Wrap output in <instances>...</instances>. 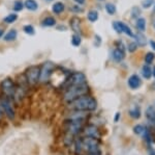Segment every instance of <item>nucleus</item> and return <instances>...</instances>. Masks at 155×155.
<instances>
[{
	"instance_id": "21",
	"label": "nucleus",
	"mask_w": 155,
	"mask_h": 155,
	"mask_svg": "<svg viewBox=\"0 0 155 155\" xmlns=\"http://www.w3.org/2000/svg\"><path fill=\"white\" fill-rule=\"evenodd\" d=\"M142 74H143V76L145 77V78H147V79L151 78L152 70H151L150 65H145V66L143 67V69H142Z\"/></svg>"
},
{
	"instance_id": "35",
	"label": "nucleus",
	"mask_w": 155,
	"mask_h": 155,
	"mask_svg": "<svg viewBox=\"0 0 155 155\" xmlns=\"http://www.w3.org/2000/svg\"><path fill=\"white\" fill-rule=\"evenodd\" d=\"M78 4H84L85 3V0H74Z\"/></svg>"
},
{
	"instance_id": "34",
	"label": "nucleus",
	"mask_w": 155,
	"mask_h": 155,
	"mask_svg": "<svg viewBox=\"0 0 155 155\" xmlns=\"http://www.w3.org/2000/svg\"><path fill=\"white\" fill-rule=\"evenodd\" d=\"M117 45H118V47H117V48L120 49V50H122V51H125V47H124V45L122 44L121 42L118 41V42H117Z\"/></svg>"
},
{
	"instance_id": "32",
	"label": "nucleus",
	"mask_w": 155,
	"mask_h": 155,
	"mask_svg": "<svg viewBox=\"0 0 155 155\" xmlns=\"http://www.w3.org/2000/svg\"><path fill=\"white\" fill-rule=\"evenodd\" d=\"M154 3V0H144L143 1V7L145 9H149L152 4Z\"/></svg>"
},
{
	"instance_id": "23",
	"label": "nucleus",
	"mask_w": 155,
	"mask_h": 155,
	"mask_svg": "<svg viewBox=\"0 0 155 155\" xmlns=\"http://www.w3.org/2000/svg\"><path fill=\"white\" fill-rule=\"evenodd\" d=\"M129 114H130L131 118L139 119L140 117H141V109H140L137 106H134V108H131L130 111H129Z\"/></svg>"
},
{
	"instance_id": "11",
	"label": "nucleus",
	"mask_w": 155,
	"mask_h": 155,
	"mask_svg": "<svg viewBox=\"0 0 155 155\" xmlns=\"http://www.w3.org/2000/svg\"><path fill=\"white\" fill-rule=\"evenodd\" d=\"M127 83H128V86L130 87V89L137 90V89H139V87L141 86L142 81H141V78H140L137 75L134 74V75H131V76L128 78V81H127Z\"/></svg>"
},
{
	"instance_id": "3",
	"label": "nucleus",
	"mask_w": 155,
	"mask_h": 155,
	"mask_svg": "<svg viewBox=\"0 0 155 155\" xmlns=\"http://www.w3.org/2000/svg\"><path fill=\"white\" fill-rule=\"evenodd\" d=\"M85 125H86V121H83V120L66 119V122H65L66 136L74 137L79 133H81Z\"/></svg>"
},
{
	"instance_id": "40",
	"label": "nucleus",
	"mask_w": 155,
	"mask_h": 155,
	"mask_svg": "<svg viewBox=\"0 0 155 155\" xmlns=\"http://www.w3.org/2000/svg\"><path fill=\"white\" fill-rule=\"evenodd\" d=\"M152 75H153V76L155 77V67L153 68V70H152Z\"/></svg>"
},
{
	"instance_id": "28",
	"label": "nucleus",
	"mask_w": 155,
	"mask_h": 155,
	"mask_svg": "<svg viewBox=\"0 0 155 155\" xmlns=\"http://www.w3.org/2000/svg\"><path fill=\"white\" fill-rule=\"evenodd\" d=\"M154 58H155L154 53H152V52H148V53L146 54V56H145V62H146L147 65H151L152 62H153Z\"/></svg>"
},
{
	"instance_id": "6",
	"label": "nucleus",
	"mask_w": 155,
	"mask_h": 155,
	"mask_svg": "<svg viewBox=\"0 0 155 155\" xmlns=\"http://www.w3.org/2000/svg\"><path fill=\"white\" fill-rule=\"evenodd\" d=\"M39 73H41V68L37 66L29 67L25 72V77H26L27 83L30 86H36L39 82Z\"/></svg>"
},
{
	"instance_id": "38",
	"label": "nucleus",
	"mask_w": 155,
	"mask_h": 155,
	"mask_svg": "<svg viewBox=\"0 0 155 155\" xmlns=\"http://www.w3.org/2000/svg\"><path fill=\"white\" fill-rule=\"evenodd\" d=\"M150 44H151L152 48H153V49L155 50V42H154V41H151V42H150Z\"/></svg>"
},
{
	"instance_id": "37",
	"label": "nucleus",
	"mask_w": 155,
	"mask_h": 155,
	"mask_svg": "<svg viewBox=\"0 0 155 155\" xmlns=\"http://www.w3.org/2000/svg\"><path fill=\"white\" fill-rule=\"evenodd\" d=\"M119 116H120V114L118 112V114H116V116H115V118H114V121H118L119 120Z\"/></svg>"
},
{
	"instance_id": "19",
	"label": "nucleus",
	"mask_w": 155,
	"mask_h": 155,
	"mask_svg": "<svg viewBox=\"0 0 155 155\" xmlns=\"http://www.w3.org/2000/svg\"><path fill=\"white\" fill-rule=\"evenodd\" d=\"M41 24H42V26H45V27H52L56 24V20H55L53 17L49 16L44 19V21L41 22Z\"/></svg>"
},
{
	"instance_id": "33",
	"label": "nucleus",
	"mask_w": 155,
	"mask_h": 155,
	"mask_svg": "<svg viewBox=\"0 0 155 155\" xmlns=\"http://www.w3.org/2000/svg\"><path fill=\"white\" fill-rule=\"evenodd\" d=\"M137 45L136 42H132V43H130L128 45V50L130 52H134L137 50Z\"/></svg>"
},
{
	"instance_id": "17",
	"label": "nucleus",
	"mask_w": 155,
	"mask_h": 155,
	"mask_svg": "<svg viewBox=\"0 0 155 155\" xmlns=\"http://www.w3.org/2000/svg\"><path fill=\"white\" fill-rule=\"evenodd\" d=\"M136 26H137V30H139L140 32L145 31V29H146V20H145L144 18H141V17L137 18Z\"/></svg>"
},
{
	"instance_id": "5",
	"label": "nucleus",
	"mask_w": 155,
	"mask_h": 155,
	"mask_svg": "<svg viewBox=\"0 0 155 155\" xmlns=\"http://www.w3.org/2000/svg\"><path fill=\"white\" fill-rule=\"evenodd\" d=\"M82 145H83V151L87 153H96L99 151V141L93 137L84 136L82 137Z\"/></svg>"
},
{
	"instance_id": "44",
	"label": "nucleus",
	"mask_w": 155,
	"mask_h": 155,
	"mask_svg": "<svg viewBox=\"0 0 155 155\" xmlns=\"http://www.w3.org/2000/svg\"><path fill=\"white\" fill-rule=\"evenodd\" d=\"M154 12H155V5H154Z\"/></svg>"
},
{
	"instance_id": "4",
	"label": "nucleus",
	"mask_w": 155,
	"mask_h": 155,
	"mask_svg": "<svg viewBox=\"0 0 155 155\" xmlns=\"http://www.w3.org/2000/svg\"><path fill=\"white\" fill-rule=\"evenodd\" d=\"M56 66L52 62H46L41 68V73H39V82L41 83H47L51 76L53 75Z\"/></svg>"
},
{
	"instance_id": "42",
	"label": "nucleus",
	"mask_w": 155,
	"mask_h": 155,
	"mask_svg": "<svg viewBox=\"0 0 155 155\" xmlns=\"http://www.w3.org/2000/svg\"><path fill=\"white\" fill-rule=\"evenodd\" d=\"M153 26H154V28H155V18L153 19Z\"/></svg>"
},
{
	"instance_id": "13",
	"label": "nucleus",
	"mask_w": 155,
	"mask_h": 155,
	"mask_svg": "<svg viewBox=\"0 0 155 155\" xmlns=\"http://www.w3.org/2000/svg\"><path fill=\"white\" fill-rule=\"evenodd\" d=\"M124 56H125V52L118 49V48L114 49L113 52H112V57H113V59L116 62H122V61H123V58H124Z\"/></svg>"
},
{
	"instance_id": "25",
	"label": "nucleus",
	"mask_w": 155,
	"mask_h": 155,
	"mask_svg": "<svg viewBox=\"0 0 155 155\" xmlns=\"http://www.w3.org/2000/svg\"><path fill=\"white\" fill-rule=\"evenodd\" d=\"M87 17H88V20L90 22H95L98 19V12L96 11H90Z\"/></svg>"
},
{
	"instance_id": "41",
	"label": "nucleus",
	"mask_w": 155,
	"mask_h": 155,
	"mask_svg": "<svg viewBox=\"0 0 155 155\" xmlns=\"http://www.w3.org/2000/svg\"><path fill=\"white\" fill-rule=\"evenodd\" d=\"M2 34H3V29H0V37H2Z\"/></svg>"
},
{
	"instance_id": "1",
	"label": "nucleus",
	"mask_w": 155,
	"mask_h": 155,
	"mask_svg": "<svg viewBox=\"0 0 155 155\" xmlns=\"http://www.w3.org/2000/svg\"><path fill=\"white\" fill-rule=\"evenodd\" d=\"M97 107V102L94 97L90 94L83 95L74 101L67 103V108L69 111H93Z\"/></svg>"
},
{
	"instance_id": "43",
	"label": "nucleus",
	"mask_w": 155,
	"mask_h": 155,
	"mask_svg": "<svg viewBox=\"0 0 155 155\" xmlns=\"http://www.w3.org/2000/svg\"><path fill=\"white\" fill-rule=\"evenodd\" d=\"M98 1H104V0H98Z\"/></svg>"
},
{
	"instance_id": "14",
	"label": "nucleus",
	"mask_w": 155,
	"mask_h": 155,
	"mask_svg": "<svg viewBox=\"0 0 155 155\" xmlns=\"http://www.w3.org/2000/svg\"><path fill=\"white\" fill-rule=\"evenodd\" d=\"M146 117L152 124L155 125V107L154 106H149L148 108H147Z\"/></svg>"
},
{
	"instance_id": "36",
	"label": "nucleus",
	"mask_w": 155,
	"mask_h": 155,
	"mask_svg": "<svg viewBox=\"0 0 155 155\" xmlns=\"http://www.w3.org/2000/svg\"><path fill=\"white\" fill-rule=\"evenodd\" d=\"M2 114H3V109H2L1 103H0V119H1V117H2Z\"/></svg>"
},
{
	"instance_id": "7",
	"label": "nucleus",
	"mask_w": 155,
	"mask_h": 155,
	"mask_svg": "<svg viewBox=\"0 0 155 155\" xmlns=\"http://www.w3.org/2000/svg\"><path fill=\"white\" fill-rule=\"evenodd\" d=\"M0 86H1L2 93L5 95V97H7V98H9V99L14 98L17 86H16V84H15V82L12 81L11 78L4 79V80L1 82Z\"/></svg>"
},
{
	"instance_id": "26",
	"label": "nucleus",
	"mask_w": 155,
	"mask_h": 155,
	"mask_svg": "<svg viewBox=\"0 0 155 155\" xmlns=\"http://www.w3.org/2000/svg\"><path fill=\"white\" fill-rule=\"evenodd\" d=\"M106 11L109 15H114L116 12V6L113 3H107L106 4Z\"/></svg>"
},
{
	"instance_id": "27",
	"label": "nucleus",
	"mask_w": 155,
	"mask_h": 155,
	"mask_svg": "<svg viewBox=\"0 0 155 155\" xmlns=\"http://www.w3.org/2000/svg\"><path fill=\"white\" fill-rule=\"evenodd\" d=\"M17 19H18V16H17L16 14H11V15H8L7 17H5L3 21L5 22V23H14Z\"/></svg>"
},
{
	"instance_id": "8",
	"label": "nucleus",
	"mask_w": 155,
	"mask_h": 155,
	"mask_svg": "<svg viewBox=\"0 0 155 155\" xmlns=\"http://www.w3.org/2000/svg\"><path fill=\"white\" fill-rule=\"evenodd\" d=\"M0 103H1V106H2V109H3V112L5 114L6 118L8 120H15L16 118V111H15V108L14 106H12V101L9 98H2L1 101H0Z\"/></svg>"
},
{
	"instance_id": "16",
	"label": "nucleus",
	"mask_w": 155,
	"mask_h": 155,
	"mask_svg": "<svg viewBox=\"0 0 155 155\" xmlns=\"http://www.w3.org/2000/svg\"><path fill=\"white\" fill-rule=\"evenodd\" d=\"M25 7L29 11H35L38 7V4L35 0H25V3H24Z\"/></svg>"
},
{
	"instance_id": "31",
	"label": "nucleus",
	"mask_w": 155,
	"mask_h": 155,
	"mask_svg": "<svg viewBox=\"0 0 155 155\" xmlns=\"http://www.w3.org/2000/svg\"><path fill=\"white\" fill-rule=\"evenodd\" d=\"M140 15H141V11H140L137 7H134V9H132V12H131L132 18H137V17H140Z\"/></svg>"
},
{
	"instance_id": "12",
	"label": "nucleus",
	"mask_w": 155,
	"mask_h": 155,
	"mask_svg": "<svg viewBox=\"0 0 155 155\" xmlns=\"http://www.w3.org/2000/svg\"><path fill=\"white\" fill-rule=\"evenodd\" d=\"M71 27L72 28V30L74 31V33L81 34L82 29H81V20L78 17H74L71 20Z\"/></svg>"
},
{
	"instance_id": "39",
	"label": "nucleus",
	"mask_w": 155,
	"mask_h": 155,
	"mask_svg": "<svg viewBox=\"0 0 155 155\" xmlns=\"http://www.w3.org/2000/svg\"><path fill=\"white\" fill-rule=\"evenodd\" d=\"M88 155H101V152H96V153H89Z\"/></svg>"
},
{
	"instance_id": "10",
	"label": "nucleus",
	"mask_w": 155,
	"mask_h": 155,
	"mask_svg": "<svg viewBox=\"0 0 155 155\" xmlns=\"http://www.w3.org/2000/svg\"><path fill=\"white\" fill-rule=\"evenodd\" d=\"M134 133L137 134V136H142L143 137L147 139V142H148L149 144L152 143V139H151V134H150V132L148 130V128H147L146 126H144V125H137V126H134Z\"/></svg>"
},
{
	"instance_id": "15",
	"label": "nucleus",
	"mask_w": 155,
	"mask_h": 155,
	"mask_svg": "<svg viewBox=\"0 0 155 155\" xmlns=\"http://www.w3.org/2000/svg\"><path fill=\"white\" fill-rule=\"evenodd\" d=\"M134 39H136L137 45H139V46H141V47H144L145 45L147 44L146 37H145L144 33H142V32H139V33H137L136 36H134Z\"/></svg>"
},
{
	"instance_id": "24",
	"label": "nucleus",
	"mask_w": 155,
	"mask_h": 155,
	"mask_svg": "<svg viewBox=\"0 0 155 155\" xmlns=\"http://www.w3.org/2000/svg\"><path fill=\"white\" fill-rule=\"evenodd\" d=\"M81 42H82V39H81V37H80V34L74 33V36H72V37H71L72 46H74V47L80 46V45H81Z\"/></svg>"
},
{
	"instance_id": "20",
	"label": "nucleus",
	"mask_w": 155,
	"mask_h": 155,
	"mask_svg": "<svg viewBox=\"0 0 155 155\" xmlns=\"http://www.w3.org/2000/svg\"><path fill=\"white\" fill-rule=\"evenodd\" d=\"M17 30H15V29H11L4 36V41L5 42H11V41H14V40H16L17 37Z\"/></svg>"
},
{
	"instance_id": "45",
	"label": "nucleus",
	"mask_w": 155,
	"mask_h": 155,
	"mask_svg": "<svg viewBox=\"0 0 155 155\" xmlns=\"http://www.w3.org/2000/svg\"><path fill=\"white\" fill-rule=\"evenodd\" d=\"M49 1H51V0H49Z\"/></svg>"
},
{
	"instance_id": "2",
	"label": "nucleus",
	"mask_w": 155,
	"mask_h": 155,
	"mask_svg": "<svg viewBox=\"0 0 155 155\" xmlns=\"http://www.w3.org/2000/svg\"><path fill=\"white\" fill-rule=\"evenodd\" d=\"M90 93V87L87 84V82L85 83H80V84H69L66 86L65 91L63 93V99L64 102L69 103V102L74 101V99L79 98V97L83 96V95H87Z\"/></svg>"
},
{
	"instance_id": "9",
	"label": "nucleus",
	"mask_w": 155,
	"mask_h": 155,
	"mask_svg": "<svg viewBox=\"0 0 155 155\" xmlns=\"http://www.w3.org/2000/svg\"><path fill=\"white\" fill-rule=\"evenodd\" d=\"M81 133L84 136L93 137V139H99V137H101V131L95 125H85Z\"/></svg>"
},
{
	"instance_id": "30",
	"label": "nucleus",
	"mask_w": 155,
	"mask_h": 155,
	"mask_svg": "<svg viewBox=\"0 0 155 155\" xmlns=\"http://www.w3.org/2000/svg\"><path fill=\"white\" fill-rule=\"evenodd\" d=\"M23 30L26 32L27 34H30V36H32V34H34V28L32 25H25L23 27Z\"/></svg>"
},
{
	"instance_id": "29",
	"label": "nucleus",
	"mask_w": 155,
	"mask_h": 155,
	"mask_svg": "<svg viewBox=\"0 0 155 155\" xmlns=\"http://www.w3.org/2000/svg\"><path fill=\"white\" fill-rule=\"evenodd\" d=\"M23 6H24V3L21 1V0H17V1L14 3V9L16 12L22 11V9H23Z\"/></svg>"
},
{
	"instance_id": "18",
	"label": "nucleus",
	"mask_w": 155,
	"mask_h": 155,
	"mask_svg": "<svg viewBox=\"0 0 155 155\" xmlns=\"http://www.w3.org/2000/svg\"><path fill=\"white\" fill-rule=\"evenodd\" d=\"M52 9H53L54 14H61L62 12H64V9H65V6H64V4L62 3V2H56V3H54L53 7H52Z\"/></svg>"
},
{
	"instance_id": "22",
	"label": "nucleus",
	"mask_w": 155,
	"mask_h": 155,
	"mask_svg": "<svg viewBox=\"0 0 155 155\" xmlns=\"http://www.w3.org/2000/svg\"><path fill=\"white\" fill-rule=\"evenodd\" d=\"M120 27H121V33H126L128 37H134V34L132 33L131 29L129 28L128 26L125 24V23H122V22H120Z\"/></svg>"
}]
</instances>
